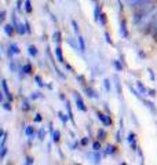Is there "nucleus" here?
<instances>
[{"instance_id": "nucleus-1", "label": "nucleus", "mask_w": 157, "mask_h": 165, "mask_svg": "<svg viewBox=\"0 0 157 165\" xmlns=\"http://www.w3.org/2000/svg\"><path fill=\"white\" fill-rule=\"evenodd\" d=\"M75 98H76V103H77V108L80 109L81 111H87V108L84 106V102H83L81 96H80V95H78L77 92L75 94Z\"/></svg>"}, {"instance_id": "nucleus-2", "label": "nucleus", "mask_w": 157, "mask_h": 165, "mask_svg": "<svg viewBox=\"0 0 157 165\" xmlns=\"http://www.w3.org/2000/svg\"><path fill=\"white\" fill-rule=\"evenodd\" d=\"M96 116H98V119H99L101 121L104 122L105 125H110V124H112V120H110V117H106V116H105L104 113H98V114H96Z\"/></svg>"}, {"instance_id": "nucleus-3", "label": "nucleus", "mask_w": 157, "mask_h": 165, "mask_svg": "<svg viewBox=\"0 0 157 165\" xmlns=\"http://www.w3.org/2000/svg\"><path fill=\"white\" fill-rule=\"evenodd\" d=\"M1 87H3V90H4V94H6V96L10 99V101H13V96H11V94H10V91H8V87H7V81L6 80H3L1 81Z\"/></svg>"}, {"instance_id": "nucleus-4", "label": "nucleus", "mask_w": 157, "mask_h": 165, "mask_svg": "<svg viewBox=\"0 0 157 165\" xmlns=\"http://www.w3.org/2000/svg\"><path fill=\"white\" fill-rule=\"evenodd\" d=\"M128 140H130V144H131L132 150H136V139H135V135H134V133H130L128 135Z\"/></svg>"}, {"instance_id": "nucleus-5", "label": "nucleus", "mask_w": 157, "mask_h": 165, "mask_svg": "<svg viewBox=\"0 0 157 165\" xmlns=\"http://www.w3.org/2000/svg\"><path fill=\"white\" fill-rule=\"evenodd\" d=\"M120 33H121L124 37H128V32H127V26H125V21L123 19L121 25H120Z\"/></svg>"}, {"instance_id": "nucleus-6", "label": "nucleus", "mask_w": 157, "mask_h": 165, "mask_svg": "<svg viewBox=\"0 0 157 165\" xmlns=\"http://www.w3.org/2000/svg\"><path fill=\"white\" fill-rule=\"evenodd\" d=\"M15 54H19V48H18L17 44H11L10 46V57H13V55Z\"/></svg>"}, {"instance_id": "nucleus-7", "label": "nucleus", "mask_w": 157, "mask_h": 165, "mask_svg": "<svg viewBox=\"0 0 157 165\" xmlns=\"http://www.w3.org/2000/svg\"><path fill=\"white\" fill-rule=\"evenodd\" d=\"M4 32L7 33V36H13V33H14V25H6L4 26Z\"/></svg>"}, {"instance_id": "nucleus-8", "label": "nucleus", "mask_w": 157, "mask_h": 165, "mask_svg": "<svg viewBox=\"0 0 157 165\" xmlns=\"http://www.w3.org/2000/svg\"><path fill=\"white\" fill-rule=\"evenodd\" d=\"M55 55H57L58 61H59V62H64V57H62V51H61V48H59V47H57V48H55Z\"/></svg>"}, {"instance_id": "nucleus-9", "label": "nucleus", "mask_w": 157, "mask_h": 165, "mask_svg": "<svg viewBox=\"0 0 157 165\" xmlns=\"http://www.w3.org/2000/svg\"><path fill=\"white\" fill-rule=\"evenodd\" d=\"M29 54L32 55V57H36V55H37V48H36L35 46H30L29 47Z\"/></svg>"}, {"instance_id": "nucleus-10", "label": "nucleus", "mask_w": 157, "mask_h": 165, "mask_svg": "<svg viewBox=\"0 0 157 165\" xmlns=\"http://www.w3.org/2000/svg\"><path fill=\"white\" fill-rule=\"evenodd\" d=\"M22 72L25 73V74H29V73L32 72V68H30V65H25V66L22 68Z\"/></svg>"}, {"instance_id": "nucleus-11", "label": "nucleus", "mask_w": 157, "mask_h": 165, "mask_svg": "<svg viewBox=\"0 0 157 165\" xmlns=\"http://www.w3.org/2000/svg\"><path fill=\"white\" fill-rule=\"evenodd\" d=\"M54 41H57L58 44L61 43V33H59V32H55V33H54Z\"/></svg>"}, {"instance_id": "nucleus-12", "label": "nucleus", "mask_w": 157, "mask_h": 165, "mask_svg": "<svg viewBox=\"0 0 157 165\" xmlns=\"http://www.w3.org/2000/svg\"><path fill=\"white\" fill-rule=\"evenodd\" d=\"M25 10H26V13H32V6H30V1H29V0L25 1Z\"/></svg>"}, {"instance_id": "nucleus-13", "label": "nucleus", "mask_w": 157, "mask_h": 165, "mask_svg": "<svg viewBox=\"0 0 157 165\" xmlns=\"http://www.w3.org/2000/svg\"><path fill=\"white\" fill-rule=\"evenodd\" d=\"M78 43H80V50H81V51L86 50V46H84V40H83L81 36H78Z\"/></svg>"}, {"instance_id": "nucleus-14", "label": "nucleus", "mask_w": 157, "mask_h": 165, "mask_svg": "<svg viewBox=\"0 0 157 165\" xmlns=\"http://www.w3.org/2000/svg\"><path fill=\"white\" fill-rule=\"evenodd\" d=\"M25 133L28 135V136H32V135H35V131H33L32 127H28V128H26V131H25Z\"/></svg>"}, {"instance_id": "nucleus-15", "label": "nucleus", "mask_w": 157, "mask_h": 165, "mask_svg": "<svg viewBox=\"0 0 157 165\" xmlns=\"http://www.w3.org/2000/svg\"><path fill=\"white\" fill-rule=\"evenodd\" d=\"M66 109H68V114H69V119L73 121V116H72V110H70V106H69V102H66Z\"/></svg>"}, {"instance_id": "nucleus-16", "label": "nucleus", "mask_w": 157, "mask_h": 165, "mask_svg": "<svg viewBox=\"0 0 157 165\" xmlns=\"http://www.w3.org/2000/svg\"><path fill=\"white\" fill-rule=\"evenodd\" d=\"M53 139H54V142H58V140H59V132H58V131H55V132L53 133Z\"/></svg>"}, {"instance_id": "nucleus-17", "label": "nucleus", "mask_w": 157, "mask_h": 165, "mask_svg": "<svg viewBox=\"0 0 157 165\" xmlns=\"http://www.w3.org/2000/svg\"><path fill=\"white\" fill-rule=\"evenodd\" d=\"M114 149H116L114 146H110V144H109V146H107L106 153H107V154H112V153H114Z\"/></svg>"}, {"instance_id": "nucleus-18", "label": "nucleus", "mask_w": 157, "mask_h": 165, "mask_svg": "<svg viewBox=\"0 0 157 165\" xmlns=\"http://www.w3.org/2000/svg\"><path fill=\"white\" fill-rule=\"evenodd\" d=\"M87 95H88V96H91V98H95L96 96V95H95V94H94V91L93 90H90V88H87Z\"/></svg>"}, {"instance_id": "nucleus-19", "label": "nucleus", "mask_w": 157, "mask_h": 165, "mask_svg": "<svg viewBox=\"0 0 157 165\" xmlns=\"http://www.w3.org/2000/svg\"><path fill=\"white\" fill-rule=\"evenodd\" d=\"M25 26H24V25H18V33H21V35H22V33H25Z\"/></svg>"}, {"instance_id": "nucleus-20", "label": "nucleus", "mask_w": 157, "mask_h": 165, "mask_svg": "<svg viewBox=\"0 0 157 165\" xmlns=\"http://www.w3.org/2000/svg\"><path fill=\"white\" fill-rule=\"evenodd\" d=\"M44 135H46V131H44V129H40V131H39V139L43 140L44 139Z\"/></svg>"}, {"instance_id": "nucleus-21", "label": "nucleus", "mask_w": 157, "mask_h": 165, "mask_svg": "<svg viewBox=\"0 0 157 165\" xmlns=\"http://www.w3.org/2000/svg\"><path fill=\"white\" fill-rule=\"evenodd\" d=\"M93 147H94V150H95V151H98L101 149V143H99V142H95V143L93 144Z\"/></svg>"}, {"instance_id": "nucleus-22", "label": "nucleus", "mask_w": 157, "mask_h": 165, "mask_svg": "<svg viewBox=\"0 0 157 165\" xmlns=\"http://www.w3.org/2000/svg\"><path fill=\"white\" fill-rule=\"evenodd\" d=\"M98 136H101L99 139H105V131L104 129H101L99 132H98Z\"/></svg>"}, {"instance_id": "nucleus-23", "label": "nucleus", "mask_w": 157, "mask_h": 165, "mask_svg": "<svg viewBox=\"0 0 157 165\" xmlns=\"http://www.w3.org/2000/svg\"><path fill=\"white\" fill-rule=\"evenodd\" d=\"M72 25H73V29H75V32L77 33V32H78V26H77V24H76V21H72Z\"/></svg>"}, {"instance_id": "nucleus-24", "label": "nucleus", "mask_w": 157, "mask_h": 165, "mask_svg": "<svg viewBox=\"0 0 157 165\" xmlns=\"http://www.w3.org/2000/svg\"><path fill=\"white\" fill-rule=\"evenodd\" d=\"M138 87H139V90H141V91H142V92H143V94L146 92V88H145V87H143V85H142V84H141V82H138Z\"/></svg>"}, {"instance_id": "nucleus-25", "label": "nucleus", "mask_w": 157, "mask_h": 165, "mask_svg": "<svg viewBox=\"0 0 157 165\" xmlns=\"http://www.w3.org/2000/svg\"><path fill=\"white\" fill-rule=\"evenodd\" d=\"M36 81H37V84H39L40 87H43V85H44L43 82H41V80H40V77H39V76H36Z\"/></svg>"}, {"instance_id": "nucleus-26", "label": "nucleus", "mask_w": 157, "mask_h": 165, "mask_svg": "<svg viewBox=\"0 0 157 165\" xmlns=\"http://www.w3.org/2000/svg\"><path fill=\"white\" fill-rule=\"evenodd\" d=\"M26 164H33V158H30V157L26 158Z\"/></svg>"}, {"instance_id": "nucleus-27", "label": "nucleus", "mask_w": 157, "mask_h": 165, "mask_svg": "<svg viewBox=\"0 0 157 165\" xmlns=\"http://www.w3.org/2000/svg\"><path fill=\"white\" fill-rule=\"evenodd\" d=\"M3 108H4V109H7V110H11V106H10L8 103H4V105H3Z\"/></svg>"}, {"instance_id": "nucleus-28", "label": "nucleus", "mask_w": 157, "mask_h": 165, "mask_svg": "<svg viewBox=\"0 0 157 165\" xmlns=\"http://www.w3.org/2000/svg\"><path fill=\"white\" fill-rule=\"evenodd\" d=\"M105 87H106V90L109 91V81H107V80H105Z\"/></svg>"}, {"instance_id": "nucleus-29", "label": "nucleus", "mask_w": 157, "mask_h": 165, "mask_svg": "<svg viewBox=\"0 0 157 165\" xmlns=\"http://www.w3.org/2000/svg\"><path fill=\"white\" fill-rule=\"evenodd\" d=\"M4 15H6V13H4V11H1V22L4 21Z\"/></svg>"}, {"instance_id": "nucleus-30", "label": "nucleus", "mask_w": 157, "mask_h": 165, "mask_svg": "<svg viewBox=\"0 0 157 165\" xmlns=\"http://www.w3.org/2000/svg\"><path fill=\"white\" fill-rule=\"evenodd\" d=\"M36 121H40V120H41V117H40V114H37V117H36Z\"/></svg>"}]
</instances>
